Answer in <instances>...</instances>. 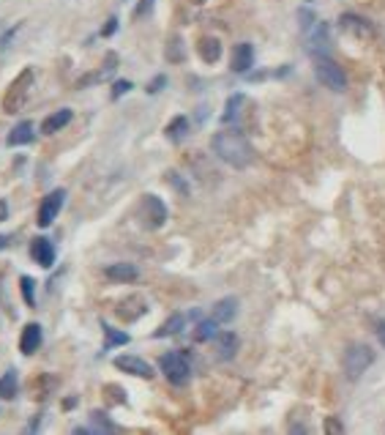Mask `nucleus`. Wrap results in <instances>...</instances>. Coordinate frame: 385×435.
Masks as SVG:
<instances>
[{
  "mask_svg": "<svg viewBox=\"0 0 385 435\" xmlns=\"http://www.w3.org/2000/svg\"><path fill=\"white\" fill-rule=\"evenodd\" d=\"M314 74L317 79L325 85V88H331L334 93H342V91H347V74H344V69L334 63L331 58H320L317 63H314Z\"/></svg>",
  "mask_w": 385,
  "mask_h": 435,
  "instance_id": "5",
  "label": "nucleus"
},
{
  "mask_svg": "<svg viewBox=\"0 0 385 435\" xmlns=\"http://www.w3.org/2000/svg\"><path fill=\"white\" fill-rule=\"evenodd\" d=\"M41 339H44L41 326H39V323H27L25 329H22V337H20V351H22L25 356H33V353L41 348Z\"/></svg>",
  "mask_w": 385,
  "mask_h": 435,
  "instance_id": "13",
  "label": "nucleus"
},
{
  "mask_svg": "<svg viewBox=\"0 0 385 435\" xmlns=\"http://www.w3.org/2000/svg\"><path fill=\"white\" fill-rule=\"evenodd\" d=\"M311 22H314V17H311V11H301V25H304V30H306L309 33V25H311Z\"/></svg>",
  "mask_w": 385,
  "mask_h": 435,
  "instance_id": "35",
  "label": "nucleus"
},
{
  "mask_svg": "<svg viewBox=\"0 0 385 435\" xmlns=\"http://www.w3.org/2000/svg\"><path fill=\"white\" fill-rule=\"evenodd\" d=\"M186 131H189V121H186L183 115H178V118H175V121L167 126V137H170L173 143H180V140L186 137Z\"/></svg>",
  "mask_w": 385,
  "mask_h": 435,
  "instance_id": "26",
  "label": "nucleus"
},
{
  "mask_svg": "<svg viewBox=\"0 0 385 435\" xmlns=\"http://www.w3.org/2000/svg\"><path fill=\"white\" fill-rule=\"evenodd\" d=\"M377 339H380V345L385 348V320L383 323H377Z\"/></svg>",
  "mask_w": 385,
  "mask_h": 435,
  "instance_id": "38",
  "label": "nucleus"
},
{
  "mask_svg": "<svg viewBox=\"0 0 385 435\" xmlns=\"http://www.w3.org/2000/svg\"><path fill=\"white\" fill-rule=\"evenodd\" d=\"M246 102L241 93H235V96H230V102H227V107H224V115H222V121L224 124H232L235 121V115H238V110H241V104Z\"/></svg>",
  "mask_w": 385,
  "mask_h": 435,
  "instance_id": "28",
  "label": "nucleus"
},
{
  "mask_svg": "<svg viewBox=\"0 0 385 435\" xmlns=\"http://www.w3.org/2000/svg\"><path fill=\"white\" fill-rule=\"evenodd\" d=\"M197 50H200V58L205 63H216L222 58V41L216 36H203L200 44H197Z\"/></svg>",
  "mask_w": 385,
  "mask_h": 435,
  "instance_id": "18",
  "label": "nucleus"
},
{
  "mask_svg": "<svg viewBox=\"0 0 385 435\" xmlns=\"http://www.w3.org/2000/svg\"><path fill=\"white\" fill-rule=\"evenodd\" d=\"M210 148H213V154L219 156L224 164L238 167V170L249 167L252 159H255V151H252L249 140L238 129H222V131H216L213 140H210Z\"/></svg>",
  "mask_w": 385,
  "mask_h": 435,
  "instance_id": "1",
  "label": "nucleus"
},
{
  "mask_svg": "<svg viewBox=\"0 0 385 435\" xmlns=\"http://www.w3.org/2000/svg\"><path fill=\"white\" fill-rule=\"evenodd\" d=\"M33 137H36L33 124H30V121H22V124H17V126L8 131V140H6V143H8L11 148H17V145H27Z\"/></svg>",
  "mask_w": 385,
  "mask_h": 435,
  "instance_id": "17",
  "label": "nucleus"
},
{
  "mask_svg": "<svg viewBox=\"0 0 385 435\" xmlns=\"http://www.w3.org/2000/svg\"><path fill=\"white\" fill-rule=\"evenodd\" d=\"M183 326H186V315H180V312H175V315H170L158 329H156V334L154 337H175V334H180L183 332Z\"/></svg>",
  "mask_w": 385,
  "mask_h": 435,
  "instance_id": "19",
  "label": "nucleus"
},
{
  "mask_svg": "<svg viewBox=\"0 0 385 435\" xmlns=\"http://www.w3.org/2000/svg\"><path fill=\"white\" fill-rule=\"evenodd\" d=\"M115 27H118V20L112 17V20H109V22H107V25L102 27V36H104V39H107V36H112V33H115Z\"/></svg>",
  "mask_w": 385,
  "mask_h": 435,
  "instance_id": "34",
  "label": "nucleus"
},
{
  "mask_svg": "<svg viewBox=\"0 0 385 435\" xmlns=\"http://www.w3.org/2000/svg\"><path fill=\"white\" fill-rule=\"evenodd\" d=\"M39 422H41V416H36V419H33V424H30L22 435H36V430H39Z\"/></svg>",
  "mask_w": 385,
  "mask_h": 435,
  "instance_id": "37",
  "label": "nucleus"
},
{
  "mask_svg": "<svg viewBox=\"0 0 385 435\" xmlns=\"http://www.w3.org/2000/svg\"><path fill=\"white\" fill-rule=\"evenodd\" d=\"M216 334H219V323H216L213 318L200 320V323H197V329H194V342H208V339H216Z\"/></svg>",
  "mask_w": 385,
  "mask_h": 435,
  "instance_id": "23",
  "label": "nucleus"
},
{
  "mask_svg": "<svg viewBox=\"0 0 385 435\" xmlns=\"http://www.w3.org/2000/svg\"><path fill=\"white\" fill-rule=\"evenodd\" d=\"M306 50L320 60V58H328L331 50V36H328V25L325 22H317L314 27H309L306 33Z\"/></svg>",
  "mask_w": 385,
  "mask_h": 435,
  "instance_id": "8",
  "label": "nucleus"
},
{
  "mask_svg": "<svg viewBox=\"0 0 385 435\" xmlns=\"http://www.w3.org/2000/svg\"><path fill=\"white\" fill-rule=\"evenodd\" d=\"M339 25L350 27V30L360 33V36H369V33H372V25H369V22H363V20H360V17H356V14H342Z\"/></svg>",
  "mask_w": 385,
  "mask_h": 435,
  "instance_id": "25",
  "label": "nucleus"
},
{
  "mask_svg": "<svg viewBox=\"0 0 385 435\" xmlns=\"http://www.w3.org/2000/svg\"><path fill=\"white\" fill-rule=\"evenodd\" d=\"M74 435H93V433H90V427H77Z\"/></svg>",
  "mask_w": 385,
  "mask_h": 435,
  "instance_id": "41",
  "label": "nucleus"
},
{
  "mask_svg": "<svg viewBox=\"0 0 385 435\" xmlns=\"http://www.w3.org/2000/svg\"><path fill=\"white\" fill-rule=\"evenodd\" d=\"M235 315H238V299H232V296L216 301V304H213V312H210V318H213L216 323H230Z\"/></svg>",
  "mask_w": 385,
  "mask_h": 435,
  "instance_id": "16",
  "label": "nucleus"
},
{
  "mask_svg": "<svg viewBox=\"0 0 385 435\" xmlns=\"http://www.w3.org/2000/svg\"><path fill=\"white\" fill-rule=\"evenodd\" d=\"M90 433L93 435H118V430L112 427V422L104 416L102 410H93V413H90Z\"/></svg>",
  "mask_w": 385,
  "mask_h": 435,
  "instance_id": "22",
  "label": "nucleus"
},
{
  "mask_svg": "<svg viewBox=\"0 0 385 435\" xmlns=\"http://www.w3.org/2000/svg\"><path fill=\"white\" fill-rule=\"evenodd\" d=\"M33 77H36V72H33V69H25V72H20V77L8 85L6 96H3V110H6L8 115H14V112H20V110L25 107L30 85H33Z\"/></svg>",
  "mask_w": 385,
  "mask_h": 435,
  "instance_id": "3",
  "label": "nucleus"
},
{
  "mask_svg": "<svg viewBox=\"0 0 385 435\" xmlns=\"http://www.w3.org/2000/svg\"><path fill=\"white\" fill-rule=\"evenodd\" d=\"M151 8H154V0H142V3H140V6H137V14H134V17H137V20H140V17H145V14H148V11H151Z\"/></svg>",
  "mask_w": 385,
  "mask_h": 435,
  "instance_id": "33",
  "label": "nucleus"
},
{
  "mask_svg": "<svg viewBox=\"0 0 385 435\" xmlns=\"http://www.w3.org/2000/svg\"><path fill=\"white\" fill-rule=\"evenodd\" d=\"M191 3H197V6H200V3H205V0H191Z\"/></svg>",
  "mask_w": 385,
  "mask_h": 435,
  "instance_id": "42",
  "label": "nucleus"
},
{
  "mask_svg": "<svg viewBox=\"0 0 385 435\" xmlns=\"http://www.w3.org/2000/svg\"><path fill=\"white\" fill-rule=\"evenodd\" d=\"M20 287H22V299H25L27 307H36V282L30 280V277H22Z\"/></svg>",
  "mask_w": 385,
  "mask_h": 435,
  "instance_id": "30",
  "label": "nucleus"
},
{
  "mask_svg": "<svg viewBox=\"0 0 385 435\" xmlns=\"http://www.w3.org/2000/svg\"><path fill=\"white\" fill-rule=\"evenodd\" d=\"M104 277L109 282H118V285H128V282L140 280V268L131 263H112L104 268Z\"/></svg>",
  "mask_w": 385,
  "mask_h": 435,
  "instance_id": "11",
  "label": "nucleus"
},
{
  "mask_svg": "<svg viewBox=\"0 0 385 435\" xmlns=\"http://www.w3.org/2000/svg\"><path fill=\"white\" fill-rule=\"evenodd\" d=\"M183 58H186V52H183V39H180V36H173L170 44H167V60H170V63H180Z\"/></svg>",
  "mask_w": 385,
  "mask_h": 435,
  "instance_id": "27",
  "label": "nucleus"
},
{
  "mask_svg": "<svg viewBox=\"0 0 385 435\" xmlns=\"http://www.w3.org/2000/svg\"><path fill=\"white\" fill-rule=\"evenodd\" d=\"M3 219H8V203L6 200H0V222Z\"/></svg>",
  "mask_w": 385,
  "mask_h": 435,
  "instance_id": "39",
  "label": "nucleus"
},
{
  "mask_svg": "<svg viewBox=\"0 0 385 435\" xmlns=\"http://www.w3.org/2000/svg\"><path fill=\"white\" fill-rule=\"evenodd\" d=\"M145 309L148 307H145V301H142V299L131 296V299H126V301H121L115 312H118V318H121V320H128V323H131V320L142 318V315H145Z\"/></svg>",
  "mask_w": 385,
  "mask_h": 435,
  "instance_id": "15",
  "label": "nucleus"
},
{
  "mask_svg": "<svg viewBox=\"0 0 385 435\" xmlns=\"http://www.w3.org/2000/svg\"><path fill=\"white\" fill-rule=\"evenodd\" d=\"M323 430H325V435H347V427H344V422L339 416H325Z\"/></svg>",
  "mask_w": 385,
  "mask_h": 435,
  "instance_id": "29",
  "label": "nucleus"
},
{
  "mask_svg": "<svg viewBox=\"0 0 385 435\" xmlns=\"http://www.w3.org/2000/svg\"><path fill=\"white\" fill-rule=\"evenodd\" d=\"M30 257H33L41 268H52V263H55V247H52L50 238H44V235L33 238V241H30Z\"/></svg>",
  "mask_w": 385,
  "mask_h": 435,
  "instance_id": "10",
  "label": "nucleus"
},
{
  "mask_svg": "<svg viewBox=\"0 0 385 435\" xmlns=\"http://www.w3.org/2000/svg\"><path fill=\"white\" fill-rule=\"evenodd\" d=\"M158 367H161L164 378L173 386H186L189 384V378H191V364H189L186 353H180V351L164 353V356L158 358Z\"/></svg>",
  "mask_w": 385,
  "mask_h": 435,
  "instance_id": "4",
  "label": "nucleus"
},
{
  "mask_svg": "<svg viewBox=\"0 0 385 435\" xmlns=\"http://www.w3.org/2000/svg\"><path fill=\"white\" fill-rule=\"evenodd\" d=\"M8 244H11V238H8V235H0V249H6Z\"/></svg>",
  "mask_w": 385,
  "mask_h": 435,
  "instance_id": "40",
  "label": "nucleus"
},
{
  "mask_svg": "<svg viewBox=\"0 0 385 435\" xmlns=\"http://www.w3.org/2000/svg\"><path fill=\"white\" fill-rule=\"evenodd\" d=\"M213 342H216V358H219V361H230V358H235L238 345H241L235 332H219Z\"/></svg>",
  "mask_w": 385,
  "mask_h": 435,
  "instance_id": "12",
  "label": "nucleus"
},
{
  "mask_svg": "<svg viewBox=\"0 0 385 435\" xmlns=\"http://www.w3.org/2000/svg\"><path fill=\"white\" fill-rule=\"evenodd\" d=\"M17 394H20V378H17L14 370H8V372L0 378V397H3V400H14Z\"/></svg>",
  "mask_w": 385,
  "mask_h": 435,
  "instance_id": "21",
  "label": "nucleus"
},
{
  "mask_svg": "<svg viewBox=\"0 0 385 435\" xmlns=\"http://www.w3.org/2000/svg\"><path fill=\"white\" fill-rule=\"evenodd\" d=\"M252 63H255V47H252V44H238V47L232 50L230 69L235 74H246V72L252 69Z\"/></svg>",
  "mask_w": 385,
  "mask_h": 435,
  "instance_id": "14",
  "label": "nucleus"
},
{
  "mask_svg": "<svg viewBox=\"0 0 385 435\" xmlns=\"http://www.w3.org/2000/svg\"><path fill=\"white\" fill-rule=\"evenodd\" d=\"M126 91H131V82H128V79H121V82H115V88H112V99L123 96Z\"/></svg>",
  "mask_w": 385,
  "mask_h": 435,
  "instance_id": "32",
  "label": "nucleus"
},
{
  "mask_svg": "<svg viewBox=\"0 0 385 435\" xmlns=\"http://www.w3.org/2000/svg\"><path fill=\"white\" fill-rule=\"evenodd\" d=\"M140 219L148 231H158L164 222H167V205L161 203V197L156 195H145L140 200Z\"/></svg>",
  "mask_w": 385,
  "mask_h": 435,
  "instance_id": "6",
  "label": "nucleus"
},
{
  "mask_svg": "<svg viewBox=\"0 0 385 435\" xmlns=\"http://www.w3.org/2000/svg\"><path fill=\"white\" fill-rule=\"evenodd\" d=\"M72 118H74L72 110H58V112H52L50 118L41 124V131H44V134H55V131H60V129L66 126Z\"/></svg>",
  "mask_w": 385,
  "mask_h": 435,
  "instance_id": "20",
  "label": "nucleus"
},
{
  "mask_svg": "<svg viewBox=\"0 0 385 435\" xmlns=\"http://www.w3.org/2000/svg\"><path fill=\"white\" fill-rule=\"evenodd\" d=\"M115 367H118L121 372L137 375V378H145V381H151V378H154V367L140 356H118L115 358Z\"/></svg>",
  "mask_w": 385,
  "mask_h": 435,
  "instance_id": "9",
  "label": "nucleus"
},
{
  "mask_svg": "<svg viewBox=\"0 0 385 435\" xmlns=\"http://www.w3.org/2000/svg\"><path fill=\"white\" fill-rule=\"evenodd\" d=\"M372 364H374V351L366 342H353L344 351V358H342V367H344L347 381H358Z\"/></svg>",
  "mask_w": 385,
  "mask_h": 435,
  "instance_id": "2",
  "label": "nucleus"
},
{
  "mask_svg": "<svg viewBox=\"0 0 385 435\" xmlns=\"http://www.w3.org/2000/svg\"><path fill=\"white\" fill-rule=\"evenodd\" d=\"M104 329V348L109 351V348H118V345H126L128 342V334L126 332H118V329H112L109 323H102Z\"/></svg>",
  "mask_w": 385,
  "mask_h": 435,
  "instance_id": "24",
  "label": "nucleus"
},
{
  "mask_svg": "<svg viewBox=\"0 0 385 435\" xmlns=\"http://www.w3.org/2000/svg\"><path fill=\"white\" fill-rule=\"evenodd\" d=\"M63 203H66V192H63V189H55V192H50V195L41 200V205H39V216H36L39 228H50L52 222H55V216L60 214Z\"/></svg>",
  "mask_w": 385,
  "mask_h": 435,
  "instance_id": "7",
  "label": "nucleus"
},
{
  "mask_svg": "<svg viewBox=\"0 0 385 435\" xmlns=\"http://www.w3.org/2000/svg\"><path fill=\"white\" fill-rule=\"evenodd\" d=\"M287 435H311L306 422H290V427H287Z\"/></svg>",
  "mask_w": 385,
  "mask_h": 435,
  "instance_id": "31",
  "label": "nucleus"
},
{
  "mask_svg": "<svg viewBox=\"0 0 385 435\" xmlns=\"http://www.w3.org/2000/svg\"><path fill=\"white\" fill-rule=\"evenodd\" d=\"M164 82H167V79H164V77H156V79H154V85H148V93H156L158 88H164Z\"/></svg>",
  "mask_w": 385,
  "mask_h": 435,
  "instance_id": "36",
  "label": "nucleus"
}]
</instances>
